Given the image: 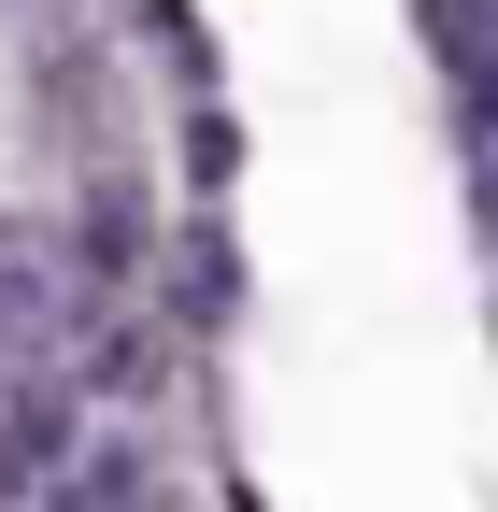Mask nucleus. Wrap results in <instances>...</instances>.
I'll use <instances>...</instances> for the list:
<instances>
[{
    "instance_id": "f257e3e1",
    "label": "nucleus",
    "mask_w": 498,
    "mask_h": 512,
    "mask_svg": "<svg viewBox=\"0 0 498 512\" xmlns=\"http://www.w3.org/2000/svg\"><path fill=\"white\" fill-rule=\"evenodd\" d=\"M442 57H456V72H498V29H456Z\"/></svg>"
}]
</instances>
